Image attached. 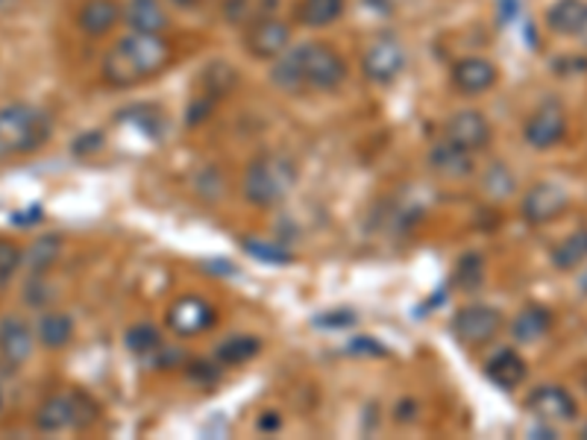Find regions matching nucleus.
<instances>
[{
	"mask_svg": "<svg viewBox=\"0 0 587 440\" xmlns=\"http://www.w3.org/2000/svg\"><path fill=\"white\" fill-rule=\"evenodd\" d=\"M270 80L286 94H311V91H335L347 80V66L338 50L324 41H309L288 48L279 59H273Z\"/></svg>",
	"mask_w": 587,
	"mask_h": 440,
	"instance_id": "1",
	"label": "nucleus"
},
{
	"mask_svg": "<svg viewBox=\"0 0 587 440\" xmlns=\"http://www.w3.org/2000/svg\"><path fill=\"white\" fill-rule=\"evenodd\" d=\"M171 59L173 48L168 39L156 33H130L115 41L103 59V80L112 89H132L168 71Z\"/></svg>",
	"mask_w": 587,
	"mask_h": 440,
	"instance_id": "2",
	"label": "nucleus"
},
{
	"mask_svg": "<svg viewBox=\"0 0 587 440\" xmlns=\"http://www.w3.org/2000/svg\"><path fill=\"white\" fill-rule=\"evenodd\" d=\"M53 136V118L33 103L0 107V159L36 153Z\"/></svg>",
	"mask_w": 587,
	"mask_h": 440,
	"instance_id": "3",
	"label": "nucleus"
},
{
	"mask_svg": "<svg viewBox=\"0 0 587 440\" xmlns=\"http://www.w3.org/2000/svg\"><path fill=\"white\" fill-rule=\"evenodd\" d=\"M294 186V168L282 156H256L245 171V197L247 203L277 206Z\"/></svg>",
	"mask_w": 587,
	"mask_h": 440,
	"instance_id": "4",
	"label": "nucleus"
},
{
	"mask_svg": "<svg viewBox=\"0 0 587 440\" xmlns=\"http://www.w3.org/2000/svg\"><path fill=\"white\" fill-rule=\"evenodd\" d=\"M94 417H98V408L86 393H50L36 411V429L44 434L86 429L94 423Z\"/></svg>",
	"mask_w": 587,
	"mask_h": 440,
	"instance_id": "5",
	"label": "nucleus"
},
{
	"mask_svg": "<svg viewBox=\"0 0 587 440\" xmlns=\"http://www.w3.org/2000/svg\"><path fill=\"white\" fill-rule=\"evenodd\" d=\"M499 329H503V314L494 306H485V302L465 306L452 318V338L465 347L490 343L499 334Z\"/></svg>",
	"mask_w": 587,
	"mask_h": 440,
	"instance_id": "6",
	"label": "nucleus"
},
{
	"mask_svg": "<svg viewBox=\"0 0 587 440\" xmlns=\"http://www.w3.org/2000/svg\"><path fill=\"white\" fill-rule=\"evenodd\" d=\"M361 68H365L367 80L376 82V86H391L406 71V48L397 39H391V36L376 39L365 50Z\"/></svg>",
	"mask_w": 587,
	"mask_h": 440,
	"instance_id": "7",
	"label": "nucleus"
},
{
	"mask_svg": "<svg viewBox=\"0 0 587 440\" xmlns=\"http://www.w3.org/2000/svg\"><path fill=\"white\" fill-rule=\"evenodd\" d=\"M567 136V112L558 103H544L529 114L523 127V139L535 150H553Z\"/></svg>",
	"mask_w": 587,
	"mask_h": 440,
	"instance_id": "8",
	"label": "nucleus"
},
{
	"mask_svg": "<svg viewBox=\"0 0 587 440\" xmlns=\"http://www.w3.org/2000/svg\"><path fill=\"white\" fill-rule=\"evenodd\" d=\"M291 44V30L279 18L268 16L245 30V48L256 59H279Z\"/></svg>",
	"mask_w": 587,
	"mask_h": 440,
	"instance_id": "9",
	"label": "nucleus"
},
{
	"mask_svg": "<svg viewBox=\"0 0 587 440\" xmlns=\"http://www.w3.org/2000/svg\"><path fill=\"white\" fill-rule=\"evenodd\" d=\"M567 206H570V194L558 182H538L529 194L523 197L520 212L531 227H540V223L561 218L567 212Z\"/></svg>",
	"mask_w": 587,
	"mask_h": 440,
	"instance_id": "10",
	"label": "nucleus"
},
{
	"mask_svg": "<svg viewBox=\"0 0 587 440\" xmlns=\"http://www.w3.org/2000/svg\"><path fill=\"white\" fill-rule=\"evenodd\" d=\"M526 408L538 417L540 423L549 426L570 423L579 414L576 400L564 388H558V384H540V388H535L529 400H526Z\"/></svg>",
	"mask_w": 587,
	"mask_h": 440,
	"instance_id": "11",
	"label": "nucleus"
},
{
	"mask_svg": "<svg viewBox=\"0 0 587 440\" xmlns=\"http://www.w3.org/2000/svg\"><path fill=\"white\" fill-rule=\"evenodd\" d=\"M490 123L488 118L476 109H465V112H456L444 127V139H449L452 144H458L467 153H476V150H485L490 144Z\"/></svg>",
	"mask_w": 587,
	"mask_h": 440,
	"instance_id": "12",
	"label": "nucleus"
},
{
	"mask_svg": "<svg viewBox=\"0 0 587 440\" xmlns=\"http://www.w3.org/2000/svg\"><path fill=\"white\" fill-rule=\"evenodd\" d=\"M215 320H218V311L203 300V297H182L171 306L168 311V323L177 334L182 338H191V334H200L206 329L215 327Z\"/></svg>",
	"mask_w": 587,
	"mask_h": 440,
	"instance_id": "13",
	"label": "nucleus"
},
{
	"mask_svg": "<svg viewBox=\"0 0 587 440\" xmlns=\"http://www.w3.org/2000/svg\"><path fill=\"white\" fill-rule=\"evenodd\" d=\"M36 350V334L27 327V320L9 314L0 320V361L7 367H21Z\"/></svg>",
	"mask_w": 587,
	"mask_h": 440,
	"instance_id": "14",
	"label": "nucleus"
},
{
	"mask_svg": "<svg viewBox=\"0 0 587 440\" xmlns=\"http://www.w3.org/2000/svg\"><path fill=\"white\" fill-rule=\"evenodd\" d=\"M499 80V68L490 62L488 57H467L458 59L456 68H452V86H456L461 94L467 98H476V94H485L497 86Z\"/></svg>",
	"mask_w": 587,
	"mask_h": 440,
	"instance_id": "15",
	"label": "nucleus"
},
{
	"mask_svg": "<svg viewBox=\"0 0 587 440\" xmlns=\"http://www.w3.org/2000/svg\"><path fill=\"white\" fill-rule=\"evenodd\" d=\"M429 164L432 171L440 173L444 180H465L474 173V156L461 150L458 144H452L449 139L438 141L429 153Z\"/></svg>",
	"mask_w": 587,
	"mask_h": 440,
	"instance_id": "16",
	"label": "nucleus"
},
{
	"mask_svg": "<svg viewBox=\"0 0 587 440\" xmlns=\"http://www.w3.org/2000/svg\"><path fill=\"white\" fill-rule=\"evenodd\" d=\"M121 7L115 0H89V3H82L77 24H80V30L86 36L100 39V36L112 33L115 24L121 21Z\"/></svg>",
	"mask_w": 587,
	"mask_h": 440,
	"instance_id": "17",
	"label": "nucleus"
},
{
	"mask_svg": "<svg viewBox=\"0 0 587 440\" xmlns=\"http://www.w3.org/2000/svg\"><path fill=\"white\" fill-rule=\"evenodd\" d=\"M485 376L503 391H514V388H520L526 382V361H523L520 352L499 350L485 364Z\"/></svg>",
	"mask_w": 587,
	"mask_h": 440,
	"instance_id": "18",
	"label": "nucleus"
},
{
	"mask_svg": "<svg viewBox=\"0 0 587 440\" xmlns=\"http://www.w3.org/2000/svg\"><path fill=\"white\" fill-rule=\"evenodd\" d=\"M123 18L132 27V33L162 36L168 30V12H165L162 0H130L123 9Z\"/></svg>",
	"mask_w": 587,
	"mask_h": 440,
	"instance_id": "19",
	"label": "nucleus"
},
{
	"mask_svg": "<svg viewBox=\"0 0 587 440\" xmlns=\"http://www.w3.org/2000/svg\"><path fill=\"white\" fill-rule=\"evenodd\" d=\"M36 338L44 350H62L73 338V320L66 311H48L36 323Z\"/></svg>",
	"mask_w": 587,
	"mask_h": 440,
	"instance_id": "20",
	"label": "nucleus"
},
{
	"mask_svg": "<svg viewBox=\"0 0 587 440\" xmlns=\"http://www.w3.org/2000/svg\"><path fill=\"white\" fill-rule=\"evenodd\" d=\"M553 311L544 309V306H529V309H523L511 323L514 338L520 343H535L540 341L544 334L553 329Z\"/></svg>",
	"mask_w": 587,
	"mask_h": 440,
	"instance_id": "21",
	"label": "nucleus"
},
{
	"mask_svg": "<svg viewBox=\"0 0 587 440\" xmlns=\"http://www.w3.org/2000/svg\"><path fill=\"white\" fill-rule=\"evenodd\" d=\"M587 3L585 0H555L547 9V27L558 36H576L581 21H585Z\"/></svg>",
	"mask_w": 587,
	"mask_h": 440,
	"instance_id": "22",
	"label": "nucleus"
},
{
	"mask_svg": "<svg viewBox=\"0 0 587 440\" xmlns=\"http://www.w3.org/2000/svg\"><path fill=\"white\" fill-rule=\"evenodd\" d=\"M587 261V229H576L558 241L553 250V264L558 270H576Z\"/></svg>",
	"mask_w": 587,
	"mask_h": 440,
	"instance_id": "23",
	"label": "nucleus"
},
{
	"mask_svg": "<svg viewBox=\"0 0 587 440\" xmlns=\"http://www.w3.org/2000/svg\"><path fill=\"white\" fill-rule=\"evenodd\" d=\"M347 0H300L297 16L306 27H329L344 16Z\"/></svg>",
	"mask_w": 587,
	"mask_h": 440,
	"instance_id": "24",
	"label": "nucleus"
},
{
	"mask_svg": "<svg viewBox=\"0 0 587 440\" xmlns=\"http://www.w3.org/2000/svg\"><path fill=\"white\" fill-rule=\"evenodd\" d=\"M277 9V0H227V21L238 27H250L261 18H268Z\"/></svg>",
	"mask_w": 587,
	"mask_h": 440,
	"instance_id": "25",
	"label": "nucleus"
},
{
	"mask_svg": "<svg viewBox=\"0 0 587 440\" xmlns=\"http://www.w3.org/2000/svg\"><path fill=\"white\" fill-rule=\"evenodd\" d=\"M59 250H62V241H59V236L36 238L33 247H30V250H27V256H24V264H27V270H30V279L44 277V270H48L50 264L59 259Z\"/></svg>",
	"mask_w": 587,
	"mask_h": 440,
	"instance_id": "26",
	"label": "nucleus"
},
{
	"mask_svg": "<svg viewBox=\"0 0 587 440\" xmlns=\"http://www.w3.org/2000/svg\"><path fill=\"white\" fill-rule=\"evenodd\" d=\"M259 350H261L259 338H253V334H236V338H229V341L220 343L215 356H218V361L223 367H236L253 359Z\"/></svg>",
	"mask_w": 587,
	"mask_h": 440,
	"instance_id": "27",
	"label": "nucleus"
},
{
	"mask_svg": "<svg viewBox=\"0 0 587 440\" xmlns=\"http://www.w3.org/2000/svg\"><path fill=\"white\" fill-rule=\"evenodd\" d=\"M123 343H127V350L130 352L147 356V352H156L162 347V334H159L156 327H150V323H136L130 332L123 334Z\"/></svg>",
	"mask_w": 587,
	"mask_h": 440,
	"instance_id": "28",
	"label": "nucleus"
},
{
	"mask_svg": "<svg viewBox=\"0 0 587 440\" xmlns=\"http://www.w3.org/2000/svg\"><path fill=\"white\" fill-rule=\"evenodd\" d=\"M21 261H24L21 247L16 241H9V238H0V288H7L12 282L16 270L21 268Z\"/></svg>",
	"mask_w": 587,
	"mask_h": 440,
	"instance_id": "29",
	"label": "nucleus"
},
{
	"mask_svg": "<svg viewBox=\"0 0 587 440\" xmlns=\"http://www.w3.org/2000/svg\"><path fill=\"white\" fill-rule=\"evenodd\" d=\"M481 270H485V264H481L479 256H465L456 268L458 288H467V291H470V288L481 286V277H485Z\"/></svg>",
	"mask_w": 587,
	"mask_h": 440,
	"instance_id": "30",
	"label": "nucleus"
},
{
	"mask_svg": "<svg viewBox=\"0 0 587 440\" xmlns=\"http://www.w3.org/2000/svg\"><path fill=\"white\" fill-rule=\"evenodd\" d=\"M171 3H177V7H182V9H195V7H200V3H206V0H171Z\"/></svg>",
	"mask_w": 587,
	"mask_h": 440,
	"instance_id": "31",
	"label": "nucleus"
},
{
	"mask_svg": "<svg viewBox=\"0 0 587 440\" xmlns=\"http://www.w3.org/2000/svg\"><path fill=\"white\" fill-rule=\"evenodd\" d=\"M576 39H579L587 48V12H585V21H581V27H579V33H576Z\"/></svg>",
	"mask_w": 587,
	"mask_h": 440,
	"instance_id": "32",
	"label": "nucleus"
},
{
	"mask_svg": "<svg viewBox=\"0 0 587 440\" xmlns=\"http://www.w3.org/2000/svg\"><path fill=\"white\" fill-rule=\"evenodd\" d=\"M579 288L587 293V273H581V277H579Z\"/></svg>",
	"mask_w": 587,
	"mask_h": 440,
	"instance_id": "33",
	"label": "nucleus"
},
{
	"mask_svg": "<svg viewBox=\"0 0 587 440\" xmlns=\"http://www.w3.org/2000/svg\"><path fill=\"white\" fill-rule=\"evenodd\" d=\"M581 438H585V440H587V426H585V429H581Z\"/></svg>",
	"mask_w": 587,
	"mask_h": 440,
	"instance_id": "34",
	"label": "nucleus"
},
{
	"mask_svg": "<svg viewBox=\"0 0 587 440\" xmlns=\"http://www.w3.org/2000/svg\"><path fill=\"white\" fill-rule=\"evenodd\" d=\"M0 3H7V0H0Z\"/></svg>",
	"mask_w": 587,
	"mask_h": 440,
	"instance_id": "35",
	"label": "nucleus"
}]
</instances>
